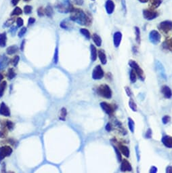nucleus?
<instances>
[{
    "label": "nucleus",
    "instance_id": "a18cd8bd",
    "mask_svg": "<svg viewBox=\"0 0 172 173\" xmlns=\"http://www.w3.org/2000/svg\"><path fill=\"white\" fill-rule=\"evenodd\" d=\"M171 121V117L169 116H165L162 118V122L163 124H167Z\"/></svg>",
    "mask_w": 172,
    "mask_h": 173
},
{
    "label": "nucleus",
    "instance_id": "052dcab7",
    "mask_svg": "<svg viewBox=\"0 0 172 173\" xmlns=\"http://www.w3.org/2000/svg\"><path fill=\"white\" fill-rule=\"evenodd\" d=\"M19 1L20 0H12V4L14 6H16V5L18 4Z\"/></svg>",
    "mask_w": 172,
    "mask_h": 173
},
{
    "label": "nucleus",
    "instance_id": "e433bc0d",
    "mask_svg": "<svg viewBox=\"0 0 172 173\" xmlns=\"http://www.w3.org/2000/svg\"><path fill=\"white\" fill-rule=\"evenodd\" d=\"M67 115V111L66 109V108H62V109L60 111V116L59 119H61V120L64 121L65 120V118Z\"/></svg>",
    "mask_w": 172,
    "mask_h": 173
},
{
    "label": "nucleus",
    "instance_id": "e2e57ef3",
    "mask_svg": "<svg viewBox=\"0 0 172 173\" xmlns=\"http://www.w3.org/2000/svg\"><path fill=\"white\" fill-rule=\"evenodd\" d=\"M3 79H4V76H3V75L2 73H0V82H2Z\"/></svg>",
    "mask_w": 172,
    "mask_h": 173
},
{
    "label": "nucleus",
    "instance_id": "5701e85b",
    "mask_svg": "<svg viewBox=\"0 0 172 173\" xmlns=\"http://www.w3.org/2000/svg\"><path fill=\"white\" fill-rule=\"evenodd\" d=\"M18 49V46L16 45L9 46L6 49V53L8 55H13L16 54V52H17Z\"/></svg>",
    "mask_w": 172,
    "mask_h": 173
},
{
    "label": "nucleus",
    "instance_id": "423d86ee",
    "mask_svg": "<svg viewBox=\"0 0 172 173\" xmlns=\"http://www.w3.org/2000/svg\"><path fill=\"white\" fill-rule=\"evenodd\" d=\"M161 39V35L156 30L151 31L149 33V40L154 45H157V44H159Z\"/></svg>",
    "mask_w": 172,
    "mask_h": 173
},
{
    "label": "nucleus",
    "instance_id": "bf43d9fd",
    "mask_svg": "<svg viewBox=\"0 0 172 173\" xmlns=\"http://www.w3.org/2000/svg\"><path fill=\"white\" fill-rule=\"evenodd\" d=\"M24 46H25V40H24L23 41H22V43H21V50H22V51H23V50H24Z\"/></svg>",
    "mask_w": 172,
    "mask_h": 173
},
{
    "label": "nucleus",
    "instance_id": "49530a36",
    "mask_svg": "<svg viewBox=\"0 0 172 173\" xmlns=\"http://www.w3.org/2000/svg\"><path fill=\"white\" fill-rule=\"evenodd\" d=\"M152 135H153V132H152L151 128H148L146 131V132L145 134V138L146 139H151Z\"/></svg>",
    "mask_w": 172,
    "mask_h": 173
},
{
    "label": "nucleus",
    "instance_id": "c03bdc74",
    "mask_svg": "<svg viewBox=\"0 0 172 173\" xmlns=\"http://www.w3.org/2000/svg\"><path fill=\"white\" fill-rule=\"evenodd\" d=\"M37 15L39 17H41V16H44L45 15V10L43 7H39L37 10Z\"/></svg>",
    "mask_w": 172,
    "mask_h": 173
},
{
    "label": "nucleus",
    "instance_id": "20e7f679",
    "mask_svg": "<svg viewBox=\"0 0 172 173\" xmlns=\"http://www.w3.org/2000/svg\"><path fill=\"white\" fill-rule=\"evenodd\" d=\"M129 65L130 66V67L134 69L136 72V75H138V77H139V79L144 82V81L145 80V74H144V72L143 69L140 67L139 66V65L136 62V61H134L133 60H130L129 61Z\"/></svg>",
    "mask_w": 172,
    "mask_h": 173
},
{
    "label": "nucleus",
    "instance_id": "6e6d98bb",
    "mask_svg": "<svg viewBox=\"0 0 172 173\" xmlns=\"http://www.w3.org/2000/svg\"><path fill=\"white\" fill-rule=\"evenodd\" d=\"M167 173H172V166H169L166 168V171Z\"/></svg>",
    "mask_w": 172,
    "mask_h": 173
},
{
    "label": "nucleus",
    "instance_id": "603ef678",
    "mask_svg": "<svg viewBox=\"0 0 172 173\" xmlns=\"http://www.w3.org/2000/svg\"><path fill=\"white\" fill-rule=\"evenodd\" d=\"M76 5H82L83 4L84 1L83 0H73Z\"/></svg>",
    "mask_w": 172,
    "mask_h": 173
},
{
    "label": "nucleus",
    "instance_id": "f257e3e1",
    "mask_svg": "<svg viewBox=\"0 0 172 173\" xmlns=\"http://www.w3.org/2000/svg\"><path fill=\"white\" fill-rule=\"evenodd\" d=\"M70 20L83 26H88L91 24V18L83 10L73 8L70 12Z\"/></svg>",
    "mask_w": 172,
    "mask_h": 173
},
{
    "label": "nucleus",
    "instance_id": "a19ab883",
    "mask_svg": "<svg viewBox=\"0 0 172 173\" xmlns=\"http://www.w3.org/2000/svg\"><path fill=\"white\" fill-rule=\"evenodd\" d=\"M27 27H22L21 28V29L20 30V31L18 32V37L20 38H22L23 36L25 35V33H27Z\"/></svg>",
    "mask_w": 172,
    "mask_h": 173
},
{
    "label": "nucleus",
    "instance_id": "79ce46f5",
    "mask_svg": "<svg viewBox=\"0 0 172 173\" xmlns=\"http://www.w3.org/2000/svg\"><path fill=\"white\" fill-rule=\"evenodd\" d=\"M32 10H33L32 6H31V5H25L24 8V12L25 14H26V15H30V14L32 12Z\"/></svg>",
    "mask_w": 172,
    "mask_h": 173
},
{
    "label": "nucleus",
    "instance_id": "3c124183",
    "mask_svg": "<svg viewBox=\"0 0 172 173\" xmlns=\"http://www.w3.org/2000/svg\"><path fill=\"white\" fill-rule=\"evenodd\" d=\"M35 18H32V17H31L29 18V20H28V25L29 26H30V25H32L34 24L35 23Z\"/></svg>",
    "mask_w": 172,
    "mask_h": 173
},
{
    "label": "nucleus",
    "instance_id": "680f3d73",
    "mask_svg": "<svg viewBox=\"0 0 172 173\" xmlns=\"http://www.w3.org/2000/svg\"><path fill=\"white\" fill-rule=\"evenodd\" d=\"M138 1L141 3H146L148 2V0H138Z\"/></svg>",
    "mask_w": 172,
    "mask_h": 173
},
{
    "label": "nucleus",
    "instance_id": "aec40b11",
    "mask_svg": "<svg viewBox=\"0 0 172 173\" xmlns=\"http://www.w3.org/2000/svg\"><path fill=\"white\" fill-rule=\"evenodd\" d=\"M7 41V35L5 33H0V47L4 48L6 46Z\"/></svg>",
    "mask_w": 172,
    "mask_h": 173
},
{
    "label": "nucleus",
    "instance_id": "39448f33",
    "mask_svg": "<svg viewBox=\"0 0 172 173\" xmlns=\"http://www.w3.org/2000/svg\"><path fill=\"white\" fill-rule=\"evenodd\" d=\"M158 28L161 32L164 34H168L172 30V21H163L158 26Z\"/></svg>",
    "mask_w": 172,
    "mask_h": 173
},
{
    "label": "nucleus",
    "instance_id": "864d4df0",
    "mask_svg": "<svg viewBox=\"0 0 172 173\" xmlns=\"http://www.w3.org/2000/svg\"><path fill=\"white\" fill-rule=\"evenodd\" d=\"M157 168L156 166H152L151 169H150V171H149V172H151V173H156L157 172Z\"/></svg>",
    "mask_w": 172,
    "mask_h": 173
},
{
    "label": "nucleus",
    "instance_id": "ea45409f",
    "mask_svg": "<svg viewBox=\"0 0 172 173\" xmlns=\"http://www.w3.org/2000/svg\"><path fill=\"white\" fill-rule=\"evenodd\" d=\"M19 60H20L19 56L16 55V56H15V57H13L12 59H11L10 62H11V63H12V65L14 67H16V66H17V65H18Z\"/></svg>",
    "mask_w": 172,
    "mask_h": 173
},
{
    "label": "nucleus",
    "instance_id": "393cba45",
    "mask_svg": "<svg viewBox=\"0 0 172 173\" xmlns=\"http://www.w3.org/2000/svg\"><path fill=\"white\" fill-rule=\"evenodd\" d=\"M7 86V82L5 81H2V82H0V98L4 96V91L6 88Z\"/></svg>",
    "mask_w": 172,
    "mask_h": 173
},
{
    "label": "nucleus",
    "instance_id": "2f4dec72",
    "mask_svg": "<svg viewBox=\"0 0 172 173\" xmlns=\"http://www.w3.org/2000/svg\"><path fill=\"white\" fill-rule=\"evenodd\" d=\"M128 127L129 130L131 131V132H134V128H135V123L133 119L131 118H128Z\"/></svg>",
    "mask_w": 172,
    "mask_h": 173
},
{
    "label": "nucleus",
    "instance_id": "f8f14e48",
    "mask_svg": "<svg viewBox=\"0 0 172 173\" xmlns=\"http://www.w3.org/2000/svg\"><path fill=\"white\" fill-rule=\"evenodd\" d=\"M161 93L165 99H171L172 96V91L171 88L167 85H163L161 89Z\"/></svg>",
    "mask_w": 172,
    "mask_h": 173
},
{
    "label": "nucleus",
    "instance_id": "9b49d317",
    "mask_svg": "<svg viewBox=\"0 0 172 173\" xmlns=\"http://www.w3.org/2000/svg\"><path fill=\"white\" fill-rule=\"evenodd\" d=\"M132 166L131 165V164L129 163V162L126 160V159H124L121 161V171L122 172H130L132 171Z\"/></svg>",
    "mask_w": 172,
    "mask_h": 173
},
{
    "label": "nucleus",
    "instance_id": "4c0bfd02",
    "mask_svg": "<svg viewBox=\"0 0 172 173\" xmlns=\"http://www.w3.org/2000/svg\"><path fill=\"white\" fill-rule=\"evenodd\" d=\"M5 126L8 128V130L12 131L13 130L14 128H15V124L13 123L12 122H11L10 120H7L5 122Z\"/></svg>",
    "mask_w": 172,
    "mask_h": 173
},
{
    "label": "nucleus",
    "instance_id": "c756f323",
    "mask_svg": "<svg viewBox=\"0 0 172 173\" xmlns=\"http://www.w3.org/2000/svg\"><path fill=\"white\" fill-rule=\"evenodd\" d=\"M16 73H15V69H14L13 68H10L9 69H8V80H12L14 79L16 77Z\"/></svg>",
    "mask_w": 172,
    "mask_h": 173
},
{
    "label": "nucleus",
    "instance_id": "ddd939ff",
    "mask_svg": "<svg viewBox=\"0 0 172 173\" xmlns=\"http://www.w3.org/2000/svg\"><path fill=\"white\" fill-rule=\"evenodd\" d=\"M10 110L9 107L5 105V103H2L0 105V115L5 117H9L10 116Z\"/></svg>",
    "mask_w": 172,
    "mask_h": 173
},
{
    "label": "nucleus",
    "instance_id": "0eeeda50",
    "mask_svg": "<svg viewBox=\"0 0 172 173\" xmlns=\"http://www.w3.org/2000/svg\"><path fill=\"white\" fill-rule=\"evenodd\" d=\"M159 14L157 11L154 10L153 8L151 9H146L143 10V16L144 18L148 21H152L153 19L156 18Z\"/></svg>",
    "mask_w": 172,
    "mask_h": 173
},
{
    "label": "nucleus",
    "instance_id": "de8ad7c7",
    "mask_svg": "<svg viewBox=\"0 0 172 173\" xmlns=\"http://www.w3.org/2000/svg\"><path fill=\"white\" fill-rule=\"evenodd\" d=\"M16 24H17V27H21L23 26L24 24L23 19L21 18H18L16 19Z\"/></svg>",
    "mask_w": 172,
    "mask_h": 173
},
{
    "label": "nucleus",
    "instance_id": "dca6fc26",
    "mask_svg": "<svg viewBox=\"0 0 172 173\" xmlns=\"http://www.w3.org/2000/svg\"><path fill=\"white\" fill-rule=\"evenodd\" d=\"M161 142L167 148L172 149V137L170 136L165 135L161 139Z\"/></svg>",
    "mask_w": 172,
    "mask_h": 173
},
{
    "label": "nucleus",
    "instance_id": "412c9836",
    "mask_svg": "<svg viewBox=\"0 0 172 173\" xmlns=\"http://www.w3.org/2000/svg\"><path fill=\"white\" fill-rule=\"evenodd\" d=\"M148 1L151 8L154 9V8H157L160 6L161 4H162L163 0H148Z\"/></svg>",
    "mask_w": 172,
    "mask_h": 173
},
{
    "label": "nucleus",
    "instance_id": "cd10ccee",
    "mask_svg": "<svg viewBox=\"0 0 172 173\" xmlns=\"http://www.w3.org/2000/svg\"><path fill=\"white\" fill-rule=\"evenodd\" d=\"M135 34H136V41L138 44H140L141 38H140V30L138 27H135Z\"/></svg>",
    "mask_w": 172,
    "mask_h": 173
},
{
    "label": "nucleus",
    "instance_id": "4468645a",
    "mask_svg": "<svg viewBox=\"0 0 172 173\" xmlns=\"http://www.w3.org/2000/svg\"><path fill=\"white\" fill-rule=\"evenodd\" d=\"M115 5L112 0H107L105 3V9L108 15H112L115 10Z\"/></svg>",
    "mask_w": 172,
    "mask_h": 173
},
{
    "label": "nucleus",
    "instance_id": "b1692460",
    "mask_svg": "<svg viewBox=\"0 0 172 173\" xmlns=\"http://www.w3.org/2000/svg\"><path fill=\"white\" fill-rule=\"evenodd\" d=\"M10 62V60L8 59L6 57L4 56V57L2 58V59L0 60V69H4V67H5L8 65V63H9Z\"/></svg>",
    "mask_w": 172,
    "mask_h": 173
},
{
    "label": "nucleus",
    "instance_id": "8fccbe9b",
    "mask_svg": "<svg viewBox=\"0 0 172 173\" xmlns=\"http://www.w3.org/2000/svg\"><path fill=\"white\" fill-rule=\"evenodd\" d=\"M105 129L107 131V132H111L112 129V126L111 124V123H110V122H108V123L106 124V126H105Z\"/></svg>",
    "mask_w": 172,
    "mask_h": 173
},
{
    "label": "nucleus",
    "instance_id": "c85d7f7f",
    "mask_svg": "<svg viewBox=\"0 0 172 173\" xmlns=\"http://www.w3.org/2000/svg\"><path fill=\"white\" fill-rule=\"evenodd\" d=\"M129 78H130V81L132 83H134L136 82L137 80V75L136 73V72L134 70V69H131V70L130 71V74H129Z\"/></svg>",
    "mask_w": 172,
    "mask_h": 173
},
{
    "label": "nucleus",
    "instance_id": "c9c22d12",
    "mask_svg": "<svg viewBox=\"0 0 172 173\" xmlns=\"http://www.w3.org/2000/svg\"><path fill=\"white\" fill-rule=\"evenodd\" d=\"M16 21V18L15 17H12L8 19V21H6L5 22V23L4 24V27H10L11 25H12L13 23H15Z\"/></svg>",
    "mask_w": 172,
    "mask_h": 173
},
{
    "label": "nucleus",
    "instance_id": "f03ea898",
    "mask_svg": "<svg viewBox=\"0 0 172 173\" xmlns=\"http://www.w3.org/2000/svg\"><path fill=\"white\" fill-rule=\"evenodd\" d=\"M55 8L60 13L71 12L73 6L70 0H57L55 3Z\"/></svg>",
    "mask_w": 172,
    "mask_h": 173
},
{
    "label": "nucleus",
    "instance_id": "6e6552de",
    "mask_svg": "<svg viewBox=\"0 0 172 173\" xmlns=\"http://www.w3.org/2000/svg\"><path fill=\"white\" fill-rule=\"evenodd\" d=\"M13 150L10 146L5 145L0 147V162H2L4 158L10 156L12 153Z\"/></svg>",
    "mask_w": 172,
    "mask_h": 173
},
{
    "label": "nucleus",
    "instance_id": "5fc2aeb1",
    "mask_svg": "<svg viewBox=\"0 0 172 173\" xmlns=\"http://www.w3.org/2000/svg\"><path fill=\"white\" fill-rule=\"evenodd\" d=\"M121 4L123 8V10L125 11V12H127V8H126V4H125V0H121Z\"/></svg>",
    "mask_w": 172,
    "mask_h": 173
},
{
    "label": "nucleus",
    "instance_id": "0e129e2a",
    "mask_svg": "<svg viewBox=\"0 0 172 173\" xmlns=\"http://www.w3.org/2000/svg\"><path fill=\"white\" fill-rule=\"evenodd\" d=\"M23 1H24V2H29V1H31V0H23Z\"/></svg>",
    "mask_w": 172,
    "mask_h": 173
},
{
    "label": "nucleus",
    "instance_id": "9d476101",
    "mask_svg": "<svg viewBox=\"0 0 172 173\" xmlns=\"http://www.w3.org/2000/svg\"><path fill=\"white\" fill-rule=\"evenodd\" d=\"M100 107L102 108V109L105 112L107 115L112 116L114 113L115 109L113 106L111 105L109 103H107L106 102H101L100 103Z\"/></svg>",
    "mask_w": 172,
    "mask_h": 173
},
{
    "label": "nucleus",
    "instance_id": "6ab92c4d",
    "mask_svg": "<svg viewBox=\"0 0 172 173\" xmlns=\"http://www.w3.org/2000/svg\"><path fill=\"white\" fill-rule=\"evenodd\" d=\"M90 52H91V59L94 62V61L96 60L97 59V50L96 48L93 45V44H91L90 45Z\"/></svg>",
    "mask_w": 172,
    "mask_h": 173
},
{
    "label": "nucleus",
    "instance_id": "4d7b16f0",
    "mask_svg": "<svg viewBox=\"0 0 172 173\" xmlns=\"http://www.w3.org/2000/svg\"><path fill=\"white\" fill-rule=\"evenodd\" d=\"M16 30H17V27H12V28H10V31L12 33H15L16 31Z\"/></svg>",
    "mask_w": 172,
    "mask_h": 173
},
{
    "label": "nucleus",
    "instance_id": "13d9d810",
    "mask_svg": "<svg viewBox=\"0 0 172 173\" xmlns=\"http://www.w3.org/2000/svg\"><path fill=\"white\" fill-rule=\"evenodd\" d=\"M136 154H137V158H138V161L139 162L140 161V155H139V149H138V145L136 146Z\"/></svg>",
    "mask_w": 172,
    "mask_h": 173
},
{
    "label": "nucleus",
    "instance_id": "72a5a7b5",
    "mask_svg": "<svg viewBox=\"0 0 172 173\" xmlns=\"http://www.w3.org/2000/svg\"><path fill=\"white\" fill-rule=\"evenodd\" d=\"M129 107H130V109L132 111H137L138 107H137L136 103L134 101L133 99H132L131 98L129 99Z\"/></svg>",
    "mask_w": 172,
    "mask_h": 173
},
{
    "label": "nucleus",
    "instance_id": "58836bf2",
    "mask_svg": "<svg viewBox=\"0 0 172 173\" xmlns=\"http://www.w3.org/2000/svg\"><path fill=\"white\" fill-rule=\"evenodd\" d=\"M60 26L63 28V29H68L69 27H70V22H69L68 21L64 20V21H63L61 22Z\"/></svg>",
    "mask_w": 172,
    "mask_h": 173
},
{
    "label": "nucleus",
    "instance_id": "a211bd4d",
    "mask_svg": "<svg viewBox=\"0 0 172 173\" xmlns=\"http://www.w3.org/2000/svg\"><path fill=\"white\" fill-rule=\"evenodd\" d=\"M98 57H99V59L100 60L101 63H102V65H106L107 63V58L105 54V52H104L102 50H98Z\"/></svg>",
    "mask_w": 172,
    "mask_h": 173
},
{
    "label": "nucleus",
    "instance_id": "4be33fe9",
    "mask_svg": "<svg viewBox=\"0 0 172 173\" xmlns=\"http://www.w3.org/2000/svg\"><path fill=\"white\" fill-rule=\"evenodd\" d=\"M92 40L94 41V42L95 43L96 45L98 47H100L101 45H102V39L100 37L99 35L96 34L92 35Z\"/></svg>",
    "mask_w": 172,
    "mask_h": 173
},
{
    "label": "nucleus",
    "instance_id": "7ed1b4c3",
    "mask_svg": "<svg viewBox=\"0 0 172 173\" xmlns=\"http://www.w3.org/2000/svg\"><path fill=\"white\" fill-rule=\"evenodd\" d=\"M97 94L100 96L107 99H111L112 98V93L111 88L107 84H102L97 88Z\"/></svg>",
    "mask_w": 172,
    "mask_h": 173
},
{
    "label": "nucleus",
    "instance_id": "bb28decb",
    "mask_svg": "<svg viewBox=\"0 0 172 173\" xmlns=\"http://www.w3.org/2000/svg\"><path fill=\"white\" fill-rule=\"evenodd\" d=\"M80 31L81 34L87 39V40H89V39L91 38V34H90L89 31L87 29H83V28H82V29H81L80 30Z\"/></svg>",
    "mask_w": 172,
    "mask_h": 173
},
{
    "label": "nucleus",
    "instance_id": "69168bd1",
    "mask_svg": "<svg viewBox=\"0 0 172 173\" xmlns=\"http://www.w3.org/2000/svg\"><path fill=\"white\" fill-rule=\"evenodd\" d=\"M92 1H95V0H92Z\"/></svg>",
    "mask_w": 172,
    "mask_h": 173
},
{
    "label": "nucleus",
    "instance_id": "1a4fd4ad",
    "mask_svg": "<svg viewBox=\"0 0 172 173\" xmlns=\"http://www.w3.org/2000/svg\"><path fill=\"white\" fill-rule=\"evenodd\" d=\"M104 71L100 65L96 66L92 71V78L95 80H101L104 77Z\"/></svg>",
    "mask_w": 172,
    "mask_h": 173
},
{
    "label": "nucleus",
    "instance_id": "473e14b6",
    "mask_svg": "<svg viewBox=\"0 0 172 173\" xmlns=\"http://www.w3.org/2000/svg\"><path fill=\"white\" fill-rule=\"evenodd\" d=\"M22 10L21 8L19 7H16L14 10L12 11V14H11V16H19L22 15Z\"/></svg>",
    "mask_w": 172,
    "mask_h": 173
},
{
    "label": "nucleus",
    "instance_id": "7c9ffc66",
    "mask_svg": "<svg viewBox=\"0 0 172 173\" xmlns=\"http://www.w3.org/2000/svg\"><path fill=\"white\" fill-rule=\"evenodd\" d=\"M113 148L115 149V153H116V155H117V158L118 162H121L122 161V156H121V152L119 149V147H117V146H115L114 145Z\"/></svg>",
    "mask_w": 172,
    "mask_h": 173
},
{
    "label": "nucleus",
    "instance_id": "2eb2a0df",
    "mask_svg": "<svg viewBox=\"0 0 172 173\" xmlns=\"http://www.w3.org/2000/svg\"><path fill=\"white\" fill-rule=\"evenodd\" d=\"M122 40V33L120 31H116L113 35V43L115 48H119Z\"/></svg>",
    "mask_w": 172,
    "mask_h": 173
},
{
    "label": "nucleus",
    "instance_id": "f704fd0d",
    "mask_svg": "<svg viewBox=\"0 0 172 173\" xmlns=\"http://www.w3.org/2000/svg\"><path fill=\"white\" fill-rule=\"evenodd\" d=\"M163 46H165L166 49H168L172 52V38L170 40H166L165 42L163 43Z\"/></svg>",
    "mask_w": 172,
    "mask_h": 173
},
{
    "label": "nucleus",
    "instance_id": "a878e982",
    "mask_svg": "<svg viewBox=\"0 0 172 173\" xmlns=\"http://www.w3.org/2000/svg\"><path fill=\"white\" fill-rule=\"evenodd\" d=\"M45 14L48 17L51 18L52 17L53 14H54V11H53V8L51 6V5H47V7L45 8Z\"/></svg>",
    "mask_w": 172,
    "mask_h": 173
},
{
    "label": "nucleus",
    "instance_id": "09e8293b",
    "mask_svg": "<svg viewBox=\"0 0 172 173\" xmlns=\"http://www.w3.org/2000/svg\"><path fill=\"white\" fill-rule=\"evenodd\" d=\"M125 92H126V93H127V95H128L129 98H131V96H133V93H132V91L130 88H129V87H128V86H126V87L125 88Z\"/></svg>",
    "mask_w": 172,
    "mask_h": 173
},
{
    "label": "nucleus",
    "instance_id": "f3484780",
    "mask_svg": "<svg viewBox=\"0 0 172 173\" xmlns=\"http://www.w3.org/2000/svg\"><path fill=\"white\" fill-rule=\"evenodd\" d=\"M118 147H119L121 153H122V154L125 156V157H126V158L129 157L130 152H129V149L128 147L125 146V145H123L119 144Z\"/></svg>",
    "mask_w": 172,
    "mask_h": 173
},
{
    "label": "nucleus",
    "instance_id": "37998d69",
    "mask_svg": "<svg viewBox=\"0 0 172 173\" xmlns=\"http://www.w3.org/2000/svg\"><path fill=\"white\" fill-rule=\"evenodd\" d=\"M58 61V50L57 47H56L54 55V64H57Z\"/></svg>",
    "mask_w": 172,
    "mask_h": 173
}]
</instances>
